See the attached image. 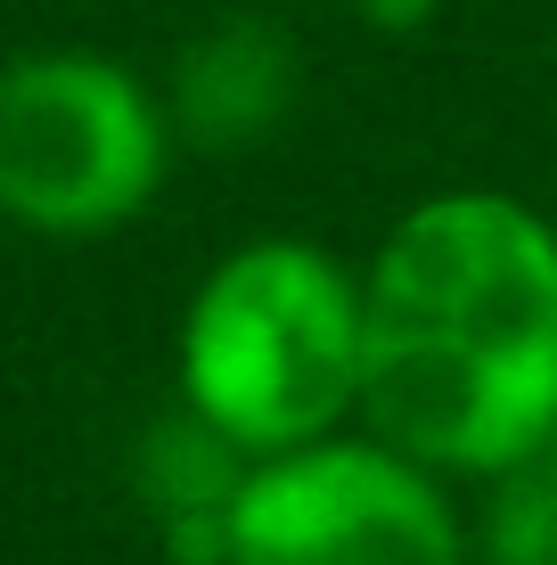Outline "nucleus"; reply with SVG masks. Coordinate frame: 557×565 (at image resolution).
Listing matches in <instances>:
<instances>
[{
    "mask_svg": "<svg viewBox=\"0 0 557 565\" xmlns=\"http://www.w3.org/2000/svg\"><path fill=\"white\" fill-rule=\"evenodd\" d=\"M361 426L451 483L557 435V222L508 189L401 205L361 263Z\"/></svg>",
    "mask_w": 557,
    "mask_h": 565,
    "instance_id": "1",
    "label": "nucleus"
},
{
    "mask_svg": "<svg viewBox=\"0 0 557 565\" xmlns=\"http://www.w3.org/2000/svg\"><path fill=\"white\" fill-rule=\"evenodd\" d=\"M172 385L246 459L361 426V270L296 230L238 238L181 303Z\"/></svg>",
    "mask_w": 557,
    "mask_h": 565,
    "instance_id": "2",
    "label": "nucleus"
},
{
    "mask_svg": "<svg viewBox=\"0 0 557 565\" xmlns=\"http://www.w3.org/2000/svg\"><path fill=\"white\" fill-rule=\"evenodd\" d=\"M172 115L140 66L107 50H17L0 57V222L50 246L131 230L164 198Z\"/></svg>",
    "mask_w": 557,
    "mask_h": 565,
    "instance_id": "3",
    "label": "nucleus"
},
{
    "mask_svg": "<svg viewBox=\"0 0 557 565\" xmlns=\"http://www.w3.org/2000/svg\"><path fill=\"white\" fill-rule=\"evenodd\" d=\"M229 565H475V524L451 509V476L344 426L246 467Z\"/></svg>",
    "mask_w": 557,
    "mask_h": 565,
    "instance_id": "4",
    "label": "nucleus"
},
{
    "mask_svg": "<svg viewBox=\"0 0 557 565\" xmlns=\"http://www.w3.org/2000/svg\"><path fill=\"white\" fill-rule=\"evenodd\" d=\"M303 99V50L279 17L229 9L214 25H197L164 66V115L172 140L197 156H238L263 148Z\"/></svg>",
    "mask_w": 557,
    "mask_h": 565,
    "instance_id": "5",
    "label": "nucleus"
},
{
    "mask_svg": "<svg viewBox=\"0 0 557 565\" xmlns=\"http://www.w3.org/2000/svg\"><path fill=\"white\" fill-rule=\"evenodd\" d=\"M246 467H255V459H246L238 443L214 435L197 411L172 402L164 418H148L140 435H131L124 476H131V500H140L157 524H172V516H222L229 500H238Z\"/></svg>",
    "mask_w": 557,
    "mask_h": 565,
    "instance_id": "6",
    "label": "nucleus"
},
{
    "mask_svg": "<svg viewBox=\"0 0 557 565\" xmlns=\"http://www.w3.org/2000/svg\"><path fill=\"white\" fill-rule=\"evenodd\" d=\"M475 557L484 565H557V467H508L492 476V500L475 516Z\"/></svg>",
    "mask_w": 557,
    "mask_h": 565,
    "instance_id": "7",
    "label": "nucleus"
},
{
    "mask_svg": "<svg viewBox=\"0 0 557 565\" xmlns=\"http://www.w3.org/2000/svg\"><path fill=\"white\" fill-rule=\"evenodd\" d=\"M344 9L369 33H386V42H410V33H427L435 17H443V0H344Z\"/></svg>",
    "mask_w": 557,
    "mask_h": 565,
    "instance_id": "8",
    "label": "nucleus"
},
{
    "mask_svg": "<svg viewBox=\"0 0 557 565\" xmlns=\"http://www.w3.org/2000/svg\"><path fill=\"white\" fill-rule=\"evenodd\" d=\"M542 459H549V467H557V435H549V451H542Z\"/></svg>",
    "mask_w": 557,
    "mask_h": 565,
    "instance_id": "9",
    "label": "nucleus"
}]
</instances>
